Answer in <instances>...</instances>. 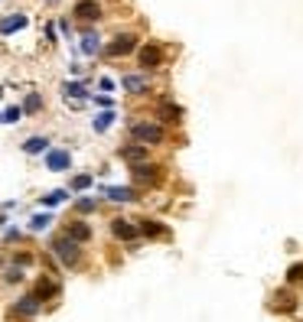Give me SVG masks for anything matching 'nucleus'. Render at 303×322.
I'll list each match as a JSON object with an SVG mask.
<instances>
[{
  "instance_id": "nucleus-6",
  "label": "nucleus",
  "mask_w": 303,
  "mask_h": 322,
  "mask_svg": "<svg viewBox=\"0 0 303 322\" xmlns=\"http://www.w3.org/2000/svg\"><path fill=\"white\" fill-rule=\"evenodd\" d=\"M75 17L85 20V23H98V20H101V7L95 4V0H79V4H75Z\"/></svg>"
},
{
  "instance_id": "nucleus-12",
  "label": "nucleus",
  "mask_w": 303,
  "mask_h": 322,
  "mask_svg": "<svg viewBox=\"0 0 303 322\" xmlns=\"http://www.w3.org/2000/svg\"><path fill=\"white\" fill-rule=\"evenodd\" d=\"M105 195L111 198V202H134V198H137V192L130 186H108Z\"/></svg>"
},
{
  "instance_id": "nucleus-28",
  "label": "nucleus",
  "mask_w": 303,
  "mask_h": 322,
  "mask_svg": "<svg viewBox=\"0 0 303 322\" xmlns=\"http://www.w3.org/2000/svg\"><path fill=\"white\" fill-rule=\"evenodd\" d=\"M287 280H290V283H300V280H303V264H293L290 273H287Z\"/></svg>"
},
{
  "instance_id": "nucleus-10",
  "label": "nucleus",
  "mask_w": 303,
  "mask_h": 322,
  "mask_svg": "<svg viewBox=\"0 0 303 322\" xmlns=\"http://www.w3.org/2000/svg\"><path fill=\"white\" fill-rule=\"evenodd\" d=\"M118 153H121V160H124V163H130V166H140V163H147V147H140V143L121 147Z\"/></svg>"
},
{
  "instance_id": "nucleus-13",
  "label": "nucleus",
  "mask_w": 303,
  "mask_h": 322,
  "mask_svg": "<svg viewBox=\"0 0 303 322\" xmlns=\"http://www.w3.org/2000/svg\"><path fill=\"white\" fill-rule=\"evenodd\" d=\"M124 88H127L130 94H140V91H147V78L143 75H124V81H121Z\"/></svg>"
},
{
  "instance_id": "nucleus-3",
  "label": "nucleus",
  "mask_w": 303,
  "mask_h": 322,
  "mask_svg": "<svg viewBox=\"0 0 303 322\" xmlns=\"http://www.w3.org/2000/svg\"><path fill=\"white\" fill-rule=\"evenodd\" d=\"M137 49V36L134 33H124V36H118V39H111V43H108V56L111 59H118V56H127V52H134Z\"/></svg>"
},
{
  "instance_id": "nucleus-32",
  "label": "nucleus",
  "mask_w": 303,
  "mask_h": 322,
  "mask_svg": "<svg viewBox=\"0 0 303 322\" xmlns=\"http://www.w3.org/2000/svg\"><path fill=\"white\" fill-rule=\"evenodd\" d=\"M46 4H56V0H46Z\"/></svg>"
},
{
  "instance_id": "nucleus-19",
  "label": "nucleus",
  "mask_w": 303,
  "mask_h": 322,
  "mask_svg": "<svg viewBox=\"0 0 303 322\" xmlns=\"http://www.w3.org/2000/svg\"><path fill=\"white\" fill-rule=\"evenodd\" d=\"M137 231H140V235H147V238H160V235H167V228H163V225L147 222V218H143V222L137 225Z\"/></svg>"
},
{
  "instance_id": "nucleus-25",
  "label": "nucleus",
  "mask_w": 303,
  "mask_h": 322,
  "mask_svg": "<svg viewBox=\"0 0 303 322\" xmlns=\"http://www.w3.org/2000/svg\"><path fill=\"white\" fill-rule=\"evenodd\" d=\"M39 108H43V98H39V94L36 91H30V94H26V101H23V111H39Z\"/></svg>"
},
{
  "instance_id": "nucleus-22",
  "label": "nucleus",
  "mask_w": 303,
  "mask_h": 322,
  "mask_svg": "<svg viewBox=\"0 0 303 322\" xmlns=\"http://www.w3.org/2000/svg\"><path fill=\"white\" fill-rule=\"evenodd\" d=\"M65 198H68V189H56V192L43 195V205H46V208H52V205H62Z\"/></svg>"
},
{
  "instance_id": "nucleus-5",
  "label": "nucleus",
  "mask_w": 303,
  "mask_h": 322,
  "mask_svg": "<svg viewBox=\"0 0 303 322\" xmlns=\"http://www.w3.org/2000/svg\"><path fill=\"white\" fill-rule=\"evenodd\" d=\"M111 235L118 238V241H137L140 231H137V225H130L127 218H114V222H111Z\"/></svg>"
},
{
  "instance_id": "nucleus-29",
  "label": "nucleus",
  "mask_w": 303,
  "mask_h": 322,
  "mask_svg": "<svg viewBox=\"0 0 303 322\" xmlns=\"http://www.w3.org/2000/svg\"><path fill=\"white\" fill-rule=\"evenodd\" d=\"M95 205H98L95 198H79V202H75V208H79V211H95Z\"/></svg>"
},
{
  "instance_id": "nucleus-17",
  "label": "nucleus",
  "mask_w": 303,
  "mask_h": 322,
  "mask_svg": "<svg viewBox=\"0 0 303 322\" xmlns=\"http://www.w3.org/2000/svg\"><path fill=\"white\" fill-rule=\"evenodd\" d=\"M62 94L65 98H72V101H85L88 94H85V85H79V81H65L62 85Z\"/></svg>"
},
{
  "instance_id": "nucleus-16",
  "label": "nucleus",
  "mask_w": 303,
  "mask_h": 322,
  "mask_svg": "<svg viewBox=\"0 0 303 322\" xmlns=\"http://www.w3.org/2000/svg\"><path fill=\"white\" fill-rule=\"evenodd\" d=\"M56 293H59V283H52V280H39V286H36V293H33V296L43 303V299L56 296Z\"/></svg>"
},
{
  "instance_id": "nucleus-15",
  "label": "nucleus",
  "mask_w": 303,
  "mask_h": 322,
  "mask_svg": "<svg viewBox=\"0 0 303 322\" xmlns=\"http://www.w3.org/2000/svg\"><path fill=\"white\" fill-rule=\"evenodd\" d=\"M26 23H30V20H26L23 13H17V17H7L4 23H0V33H4V36H7V33H17V30H23Z\"/></svg>"
},
{
  "instance_id": "nucleus-14",
  "label": "nucleus",
  "mask_w": 303,
  "mask_h": 322,
  "mask_svg": "<svg viewBox=\"0 0 303 322\" xmlns=\"http://www.w3.org/2000/svg\"><path fill=\"white\" fill-rule=\"evenodd\" d=\"M82 52H85V56H98V52H101L98 33H85V36H82Z\"/></svg>"
},
{
  "instance_id": "nucleus-8",
  "label": "nucleus",
  "mask_w": 303,
  "mask_h": 322,
  "mask_svg": "<svg viewBox=\"0 0 303 322\" xmlns=\"http://www.w3.org/2000/svg\"><path fill=\"white\" fill-rule=\"evenodd\" d=\"M39 312V299L33 296H23V299H17V303H13V316H20V319H33Z\"/></svg>"
},
{
  "instance_id": "nucleus-2",
  "label": "nucleus",
  "mask_w": 303,
  "mask_h": 322,
  "mask_svg": "<svg viewBox=\"0 0 303 322\" xmlns=\"http://www.w3.org/2000/svg\"><path fill=\"white\" fill-rule=\"evenodd\" d=\"M52 254H56L62 260V267H79V260H82V248L72 241V238H56L52 241Z\"/></svg>"
},
{
  "instance_id": "nucleus-21",
  "label": "nucleus",
  "mask_w": 303,
  "mask_h": 322,
  "mask_svg": "<svg viewBox=\"0 0 303 322\" xmlns=\"http://www.w3.org/2000/svg\"><path fill=\"white\" fill-rule=\"evenodd\" d=\"M160 118H163V121H180V118H183V108L163 101V104H160Z\"/></svg>"
},
{
  "instance_id": "nucleus-27",
  "label": "nucleus",
  "mask_w": 303,
  "mask_h": 322,
  "mask_svg": "<svg viewBox=\"0 0 303 322\" xmlns=\"http://www.w3.org/2000/svg\"><path fill=\"white\" fill-rule=\"evenodd\" d=\"M88 186H92V176H75V179H72L75 192H82V189H88Z\"/></svg>"
},
{
  "instance_id": "nucleus-1",
  "label": "nucleus",
  "mask_w": 303,
  "mask_h": 322,
  "mask_svg": "<svg viewBox=\"0 0 303 322\" xmlns=\"http://www.w3.org/2000/svg\"><path fill=\"white\" fill-rule=\"evenodd\" d=\"M130 137L140 147H157V143L167 140V130H163V124H154V121H134L130 124Z\"/></svg>"
},
{
  "instance_id": "nucleus-7",
  "label": "nucleus",
  "mask_w": 303,
  "mask_h": 322,
  "mask_svg": "<svg viewBox=\"0 0 303 322\" xmlns=\"http://www.w3.org/2000/svg\"><path fill=\"white\" fill-rule=\"evenodd\" d=\"M46 166H49L52 173H65V169L72 166V156H68V150H49V153H46Z\"/></svg>"
},
{
  "instance_id": "nucleus-24",
  "label": "nucleus",
  "mask_w": 303,
  "mask_h": 322,
  "mask_svg": "<svg viewBox=\"0 0 303 322\" xmlns=\"http://www.w3.org/2000/svg\"><path fill=\"white\" fill-rule=\"evenodd\" d=\"M4 280H7V283H20V280H23V267L10 264V267L4 270Z\"/></svg>"
},
{
  "instance_id": "nucleus-26",
  "label": "nucleus",
  "mask_w": 303,
  "mask_h": 322,
  "mask_svg": "<svg viewBox=\"0 0 303 322\" xmlns=\"http://www.w3.org/2000/svg\"><path fill=\"white\" fill-rule=\"evenodd\" d=\"M20 118H23V108H7V111L0 114V121H4V124H17Z\"/></svg>"
},
{
  "instance_id": "nucleus-4",
  "label": "nucleus",
  "mask_w": 303,
  "mask_h": 322,
  "mask_svg": "<svg viewBox=\"0 0 303 322\" xmlns=\"http://www.w3.org/2000/svg\"><path fill=\"white\" fill-rule=\"evenodd\" d=\"M130 173H134V182H140V186H154V182L160 179V166H157V163H140V166H134Z\"/></svg>"
},
{
  "instance_id": "nucleus-18",
  "label": "nucleus",
  "mask_w": 303,
  "mask_h": 322,
  "mask_svg": "<svg viewBox=\"0 0 303 322\" xmlns=\"http://www.w3.org/2000/svg\"><path fill=\"white\" fill-rule=\"evenodd\" d=\"M46 150H49V140H46V137H30V140L23 143V153H46Z\"/></svg>"
},
{
  "instance_id": "nucleus-31",
  "label": "nucleus",
  "mask_w": 303,
  "mask_h": 322,
  "mask_svg": "<svg viewBox=\"0 0 303 322\" xmlns=\"http://www.w3.org/2000/svg\"><path fill=\"white\" fill-rule=\"evenodd\" d=\"M95 101H98L101 108H111V98H108V94H98V98H95Z\"/></svg>"
},
{
  "instance_id": "nucleus-23",
  "label": "nucleus",
  "mask_w": 303,
  "mask_h": 322,
  "mask_svg": "<svg viewBox=\"0 0 303 322\" xmlns=\"http://www.w3.org/2000/svg\"><path fill=\"white\" fill-rule=\"evenodd\" d=\"M49 222H52V215H46V211H43V215H33L30 218V231H46Z\"/></svg>"
},
{
  "instance_id": "nucleus-11",
  "label": "nucleus",
  "mask_w": 303,
  "mask_h": 322,
  "mask_svg": "<svg viewBox=\"0 0 303 322\" xmlns=\"http://www.w3.org/2000/svg\"><path fill=\"white\" fill-rule=\"evenodd\" d=\"M65 238H72L75 244H85L88 238H92V228H88L85 222H72V225L65 228Z\"/></svg>"
},
{
  "instance_id": "nucleus-9",
  "label": "nucleus",
  "mask_w": 303,
  "mask_h": 322,
  "mask_svg": "<svg viewBox=\"0 0 303 322\" xmlns=\"http://www.w3.org/2000/svg\"><path fill=\"white\" fill-rule=\"evenodd\" d=\"M137 59H140L143 68H157V65H163V49L150 43V46H143V49L137 52Z\"/></svg>"
},
{
  "instance_id": "nucleus-20",
  "label": "nucleus",
  "mask_w": 303,
  "mask_h": 322,
  "mask_svg": "<svg viewBox=\"0 0 303 322\" xmlns=\"http://www.w3.org/2000/svg\"><path fill=\"white\" fill-rule=\"evenodd\" d=\"M114 118H118V114H114V111H101V114H98V118H95V121H92V127H95V130H98V134H105V130H108V127H111V124H114Z\"/></svg>"
},
{
  "instance_id": "nucleus-30",
  "label": "nucleus",
  "mask_w": 303,
  "mask_h": 322,
  "mask_svg": "<svg viewBox=\"0 0 303 322\" xmlns=\"http://www.w3.org/2000/svg\"><path fill=\"white\" fill-rule=\"evenodd\" d=\"M98 85H101V91H114V81H111V78H101Z\"/></svg>"
}]
</instances>
